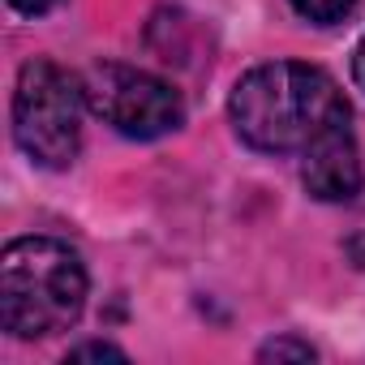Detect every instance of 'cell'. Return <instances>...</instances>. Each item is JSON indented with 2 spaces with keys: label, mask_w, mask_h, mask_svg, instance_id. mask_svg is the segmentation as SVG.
I'll return each instance as SVG.
<instances>
[{
  "label": "cell",
  "mask_w": 365,
  "mask_h": 365,
  "mask_svg": "<svg viewBox=\"0 0 365 365\" xmlns=\"http://www.w3.org/2000/svg\"><path fill=\"white\" fill-rule=\"evenodd\" d=\"M352 78H356V86L365 91V35H361V43H356V52H352Z\"/></svg>",
  "instance_id": "cell-10"
},
{
  "label": "cell",
  "mask_w": 365,
  "mask_h": 365,
  "mask_svg": "<svg viewBox=\"0 0 365 365\" xmlns=\"http://www.w3.org/2000/svg\"><path fill=\"white\" fill-rule=\"evenodd\" d=\"M288 5L314 26H335V22H344L356 9V0H288Z\"/></svg>",
  "instance_id": "cell-6"
},
{
  "label": "cell",
  "mask_w": 365,
  "mask_h": 365,
  "mask_svg": "<svg viewBox=\"0 0 365 365\" xmlns=\"http://www.w3.org/2000/svg\"><path fill=\"white\" fill-rule=\"evenodd\" d=\"M82 82L56 61H26L14 86V142L39 168H69L82 150Z\"/></svg>",
  "instance_id": "cell-3"
},
{
  "label": "cell",
  "mask_w": 365,
  "mask_h": 365,
  "mask_svg": "<svg viewBox=\"0 0 365 365\" xmlns=\"http://www.w3.org/2000/svg\"><path fill=\"white\" fill-rule=\"evenodd\" d=\"M65 361H125V348L91 339V344H78V348H69V356H65Z\"/></svg>",
  "instance_id": "cell-8"
},
{
  "label": "cell",
  "mask_w": 365,
  "mask_h": 365,
  "mask_svg": "<svg viewBox=\"0 0 365 365\" xmlns=\"http://www.w3.org/2000/svg\"><path fill=\"white\" fill-rule=\"evenodd\" d=\"M82 91H86V108L133 142H155L180 129V120H185V103L172 91V82L133 65H112V61L95 65L82 78Z\"/></svg>",
  "instance_id": "cell-4"
},
{
  "label": "cell",
  "mask_w": 365,
  "mask_h": 365,
  "mask_svg": "<svg viewBox=\"0 0 365 365\" xmlns=\"http://www.w3.org/2000/svg\"><path fill=\"white\" fill-rule=\"evenodd\" d=\"M314 356H318V352H314L305 339H292V335L271 339V344L258 348V361H314Z\"/></svg>",
  "instance_id": "cell-7"
},
{
  "label": "cell",
  "mask_w": 365,
  "mask_h": 365,
  "mask_svg": "<svg viewBox=\"0 0 365 365\" xmlns=\"http://www.w3.org/2000/svg\"><path fill=\"white\" fill-rule=\"evenodd\" d=\"M301 180L318 202H348L361 194L365 172H361V150H356L348 120L327 129L301 150Z\"/></svg>",
  "instance_id": "cell-5"
},
{
  "label": "cell",
  "mask_w": 365,
  "mask_h": 365,
  "mask_svg": "<svg viewBox=\"0 0 365 365\" xmlns=\"http://www.w3.org/2000/svg\"><path fill=\"white\" fill-rule=\"evenodd\" d=\"M228 120L237 138L267 155L305 150L314 138L348 120V99L335 78L318 65L275 61L250 69L228 99Z\"/></svg>",
  "instance_id": "cell-1"
},
{
  "label": "cell",
  "mask_w": 365,
  "mask_h": 365,
  "mask_svg": "<svg viewBox=\"0 0 365 365\" xmlns=\"http://www.w3.org/2000/svg\"><path fill=\"white\" fill-rule=\"evenodd\" d=\"M9 5H14L18 14H26V18H35V14H48L52 5H61V0H9Z\"/></svg>",
  "instance_id": "cell-9"
},
{
  "label": "cell",
  "mask_w": 365,
  "mask_h": 365,
  "mask_svg": "<svg viewBox=\"0 0 365 365\" xmlns=\"http://www.w3.org/2000/svg\"><path fill=\"white\" fill-rule=\"evenodd\" d=\"M82 254L56 237H18L0 254V327L14 339L69 331L86 309Z\"/></svg>",
  "instance_id": "cell-2"
}]
</instances>
